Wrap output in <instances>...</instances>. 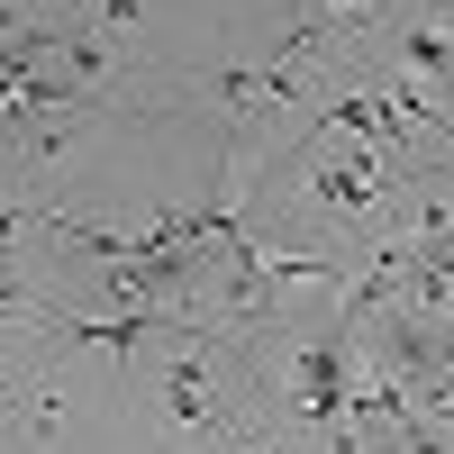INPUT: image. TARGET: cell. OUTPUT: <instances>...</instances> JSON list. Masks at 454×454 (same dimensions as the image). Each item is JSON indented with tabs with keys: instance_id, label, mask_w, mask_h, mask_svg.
<instances>
[{
	"instance_id": "obj_1",
	"label": "cell",
	"mask_w": 454,
	"mask_h": 454,
	"mask_svg": "<svg viewBox=\"0 0 454 454\" xmlns=\"http://www.w3.org/2000/svg\"><path fill=\"white\" fill-rule=\"evenodd\" d=\"M237 346H254V336H227L218 318L182 309L164 318L155 355H145V382H155V419L164 436H182L192 454H237V400H227V364H237Z\"/></svg>"
},
{
	"instance_id": "obj_2",
	"label": "cell",
	"mask_w": 454,
	"mask_h": 454,
	"mask_svg": "<svg viewBox=\"0 0 454 454\" xmlns=\"http://www.w3.org/2000/svg\"><path fill=\"white\" fill-rule=\"evenodd\" d=\"M391 73H409L419 91L454 100V19H436V10L391 19Z\"/></svg>"
}]
</instances>
